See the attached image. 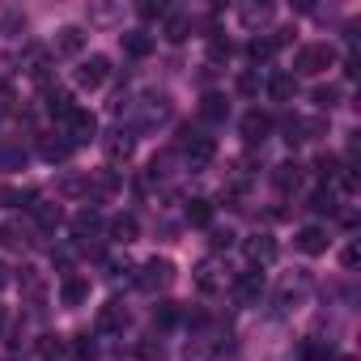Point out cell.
<instances>
[{
	"instance_id": "1",
	"label": "cell",
	"mask_w": 361,
	"mask_h": 361,
	"mask_svg": "<svg viewBox=\"0 0 361 361\" xmlns=\"http://www.w3.org/2000/svg\"><path fill=\"white\" fill-rule=\"evenodd\" d=\"M170 115H174V106H170L166 94H145L140 102H132V123L136 128H161V123H170Z\"/></svg>"
},
{
	"instance_id": "2",
	"label": "cell",
	"mask_w": 361,
	"mask_h": 361,
	"mask_svg": "<svg viewBox=\"0 0 361 361\" xmlns=\"http://www.w3.org/2000/svg\"><path fill=\"white\" fill-rule=\"evenodd\" d=\"M174 285V264L170 259H149V264H140V272H136V289L140 293H161V289H170Z\"/></svg>"
},
{
	"instance_id": "3",
	"label": "cell",
	"mask_w": 361,
	"mask_h": 361,
	"mask_svg": "<svg viewBox=\"0 0 361 361\" xmlns=\"http://www.w3.org/2000/svg\"><path fill=\"white\" fill-rule=\"evenodd\" d=\"M331 64H336V51H331L327 43H310V47H302L298 60H293V68H298L302 77H319V73H327Z\"/></svg>"
},
{
	"instance_id": "4",
	"label": "cell",
	"mask_w": 361,
	"mask_h": 361,
	"mask_svg": "<svg viewBox=\"0 0 361 361\" xmlns=\"http://www.w3.org/2000/svg\"><path fill=\"white\" fill-rule=\"evenodd\" d=\"M98 136V119H94V111H85V106H73V115L64 119V140L77 149V145H90Z\"/></svg>"
},
{
	"instance_id": "5",
	"label": "cell",
	"mask_w": 361,
	"mask_h": 361,
	"mask_svg": "<svg viewBox=\"0 0 361 361\" xmlns=\"http://www.w3.org/2000/svg\"><path fill=\"white\" fill-rule=\"evenodd\" d=\"M106 77H111V60H106V56H90V60H81V64L73 68L77 90H102Z\"/></svg>"
},
{
	"instance_id": "6",
	"label": "cell",
	"mask_w": 361,
	"mask_h": 361,
	"mask_svg": "<svg viewBox=\"0 0 361 361\" xmlns=\"http://www.w3.org/2000/svg\"><path fill=\"white\" fill-rule=\"evenodd\" d=\"M128 319H132V314H128V306L111 298L106 306H98V319H94V331H98V336H123V327H128Z\"/></svg>"
},
{
	"instance_id": "7",
	"label": "cell",
	"mask_w": 361,
	"mask_h": 361,
	"mask_svg": "<svg viewBox=\"0 0 361 361\" xmlns=\"http://www.w3.org/2000/svg\"><path fill=\"white\" fill-rule=\"evenodd\" d=\"M230 289H234L238 306H259V298H264V272H238L230 281Z\"/></svg>"
},
{
	"instance_id": "8",
	"label": "cell",
	"mask_w": 361,
	"mask_h": 361,
	"mask_svg": "<svg viewBox=\"0 0 361 361\" xmlns=\"http://www.w3.org/2000/svg\"><path fill=\"white\" fill-rule=\"evenodd\" d=\"M183 157H188L192 170H204V166L217 157V140H213V136H188V140H183Z\"/></svg>"
},
{
	"instance_id": "9",
	"label": "cell",
	"mask_w": 361,
	"mask_h": 361,
	"mask_svg": "<svg viewBox=\"0 0 361 361\" xmlns=\"http://www.w3.org/2000/svg\"><path fill=\"white\" fill-rule=\"evenodd\" d=\"M238 132H243V140H247V145H264V140L272 136V119H268L264 111H247V115H243V123H238Z\"/></svg>"
},
{
	"instance_id": "10",
	"label": "cell",
	"mask_w": 361,
	"mask_h": 361,
	"mask_svg": "<svg viewBox=\"0 0 361 361\" xmlns=\"http://www.w3.org/2000/svg\"><path fill=\"white\" fill-rule=\"evenodd\" d=\"M102 153H106V161H111V166H119V161H128V157L136 153V136L119 128V132H111V136L102 140Z\"/></svg>"
},
{
	"instance_id": "11",
	"label": "cell",
	"mask_w": 361,
	"mask_h": 361,
	"mask_svg": "<svg viewBox=\"0 0 361 361\" xmlns=\"http://www.w3.org/2000/svg\"><path fill=\"white\" fill-rule=\"evenodd\" d=\"M196 285H200L204 293H221V289L230 285V276L221 272L217 259H200V264H196Z\"/></svg>"
},
{
	"instance_id": "12",
	"label": "cell",
	"mask_w": 361,
	"mask_h": 361,
	"mask_svg": "<svg viewBox=\"0 0 361 361\" xmlns=\"http://www.w3.org/2000/svg\"><path fill=\"white\" fill-rule=\"evenodd\" d=\"M30 213H35V226H39L43 234H56V230L64 226V209H60V204H51V200H35V204H30Z\"/></svg>"
},
{
	"instance_id": "13",
	"label": "cell",
	"mask_w": 361,
	"mask_h": 361,
	"mask_svg": "<svg viewBox=\"0 0 361 361\" xmlns=\"http://www.w3.org/2000/svg\"><path fill=\"white\" fill-rule=\"evenodd\" d=\"M293 243H298V251H302V255H323L331 238H327V230H323V226H302V230L293 234Z\"/></svg>"
},
{
	"instance_id": "14",
	"label": "cell",
	"mask_w": 361,
	"mask_h": 361,
	"mask_svg": "<svg viewBox=\"0 0 361 361\" xmlns=\"http://www.w3.org/2000/svg\"><path fill=\"white\" fill-rule=\"evenodd\" d=\"M81 47H85V30L81 26H60L56 30V43H51L56 56H81Z\"/></svg>"
},
{
	"instance_id": "15",
	"label": "cell",
	"mask_w": 361,
	"mask_h": 361,
	"mask_svg": "<svg viewBox=\"0 0 361 361\" xmlns=\"http://www.w3.org/2000/svg\"><path fill=\"white\" fill-rule=\"evenodd\" d=\"M39 157L51 161V166H56V161H68V157H73V145H68L64 136L47 132V136H39Z\"/></svg>"
},
{
	"instance_id": "16",
	"label": "cell",
	"mask_w": 361,
	"mask_h": 361,
	"mask_svg": "<svg viewBox=\"0 0 361 361\" xmlns=\"http://www.w3.org/2000/svg\"><path fill=\"white\" fill-rule=\"evenodd\" d=\"M85 298H90V281L77 276V272H64V281H60V302H64V306H81Z\"/></svg>"
},
{
	"instance_id": "17",
	"label": "cell",
	"mask_w": 361,
	"mask_h": 361,
	"mask_svg": "<svg viewBox=\"0 0 361 361\" xmlns=\"http://www.w3.org/2000/svg\"><path fill=\"white\" fill-rule=\"evenodd\" d=\"M298 94V77L293 73H268V98L272 102H293Z\"/></svg>"
},
{
	"instance_id": "18",
	"label": "cell",
	"mask_w": 361,
	"mask_h": 361,
	"mask_svg": "<svg viewBox=\"0 0 361 361\" xmlns=\"http://www.w3.org/2000/svg\"><path fill=\"white\" fill-rule=\"evenodd\" d=\"M106 234H111L115 243H123V247H128V243H136V234H140V221H136L132 213H119V217H111V221H106Z\"/></svg>"
},
{
	"instance_id": "19",
	"label": "cell",
	"mask_w": 361,
	"mask_h": 361,
	"mask_svg": "<svg viewBox=\"0 0 361 361\" xmlns=\"http://www.w3.org/2000/svg\"><path fill=\"white\" fill-rule=\"evenodd\" d=\"M18 285H22V293H26V302H35V306H39V302L47 298V281H43V272H39V268H30V264L22 268V276H18Z\"/></svg>"
},
{
	"instance_id": "20",
	"label": "cell",
	"mask_w": 361,
	"mask_h": 361,
	"mask_svg": "<svg viewBox=\"0 0 361 361\" xmlns=\"http://www.w3.org/2000/svg\"><path fill=\"white\" fill-rule=\"evenodd\" d=\"M272 5H268V0H264V5H255V0H251V5H238V22L247 26V30H259V26H268L272 22Z\"/></svg>"
},
{
	"instance_id": "21",
	"label": "cell",
	"mask_w": 361,
	"mask_h": 361,
	"mask_svg": "<svg viewBox=\"0 0 361 361\" xmlns=\"http://www.w3.org/2000/svg\"><path fill=\"white\" fill-rule=\"evenodd\" d=\"M90 196H94V200H111V196H119V174H115V170H98V174H90Z\"/></svg>"
},
{
	"instance_id": "22",
	"label": "cell",
	"mask_w": 361,
	"mask_h": 361,
	"mask_svg": "<svg viewBox=\"0 0 361 361\" xmlns=\"http://www.w3.org/2000/svg\"><path fill=\"white\" fill-rule=\"evenodd\" d=\"M247 259H251L255 268L272 264V259H276V243H272L268 234H255V238H247Z\"/></svg>"
},
{
	"instance_id": "23",
	"label": "cell",
	"mask_w": 361,
	"mask_h": 361,
	"mask_svg": "<svg viewBox=\"0 0 361 361\" xmlns=\"http://www.w3.org/2000/svg\"><path fill=\"white\" fill-rule=\"evenodd\" d=\"M98 230H102V217H98V209H81V213L73 217V234H77L81 243H90Z\"/></svg>"
},
{
	"instance_id": "24",
	"label": "cell",
	"mask_w": 361,
	"mask_h": 361,
	"mask_svg": "<svg viewBox=\"0 0 361 361\" xmlns=\"http://www.w3.org/2000/svg\"><path fill=\"white\" fill-rule=\"evenodd\" d=\"M123 39V51L132 56V60H145L149 51H153V39L145 35V30H128V35H119Z\"/></svg>"
},
{
	"instance_id": "25",
	"label": "cell",
	"mask_w": 361,
	"mask_h": 361,
	"mask_svg": "<svg viewBox=\"0 0 361 361\" xmlns=\"http://www.w3.org/2000/svg\"><path fill=\"white\" fill-rule=\"evenodd\" d=\"M123 5H90V26H119Z\"/></svg>"
},
{
	"instance_id": "26",
	"label": "cell",
	"mask_w": 361,
	"mask_h": 361,
	"mask_svg": "<svg viewBox=\"0 0 361 361\" xmlns=\"http://www.w3.org/2000/svg\"><path fill=\"white\" fill-rule=\"evenodd\" d=\"M230 115V102L221 98V94H204V102H200V119H209V123H221Z\"/></svg>"
},
{
	"instance_id": "27",
	"label": "cell",
	"mask_w": 361,
	"mask_h": 361,
	"mask_svg": "<svg viewBox=\"0 0 361 361\" xmlns=\"http://www.w3.org/2000/svg\"><path fill=\"white\" fill-rule=\"evenodd\" d=\"M192 35V18L188 13H170L166 18V43H183Z\"/></svg>"
},
{
	"instance_id": "28",
	"label": "cell",
	"mask_w": 361,
	"mask_h": 361,
	"mask_svg": "<svg viewBox=\"0 0 361 361\" xmlns=\"http://www.w3.org/2000/svg\"><path fill=\"white\" fill-rule=\"evenodd\" d=\"M298 178H302V166H298V161H281V166L272 170V183H276L281 192H289V188H298Z\"/></svg>"
},
{
	"instance_id": "29",
	"label": "cell",
	"mask_w": 361,
	"mask_h": 361,
	"mask_svg": "<svg viewBox=\"0 0 361 361\" xmlns=\"http://www.w3.org/2000/svg\"><path fill=\"white\" fill-rule=\"evenodd\" d=\"M47 115L64 123V119L73 115V94H64V90H51V94H47Z\"/></svg>"
},
{
	"instance_id": "30",
	"label": "cell",
	"mask_w": 361,
	"mask_h": 361,
	"mask_svg": "<svg viewBox=\"0 0 361 361\" xmlns=\"http://www.w3.org/2000/svg\"><path fill=\"white\" fill-rule=\"evenodd\" d=\"M136 361H166V344L157 336H140L136 340Z\"/></svg>"
},
{
	"instance_id": "31",
	"label": "cell",
	"mask_w": 361,
	"mask_h": 361,
	"mask_svg": "<svg viewBox=\"0 0 361 361\" xmlns=\"http://www.w3.org/2000/svg\"><path fill=\"white\" fill-rule=\"evenodd\" d=\"M22 166H26V149L18 140L0 145V170H22Z\"/></svg>"
},
{
	"instance_id": "32",
	"label": "cell",
	"mask_w": 361,
	"mask_h": 361,
	"mask_svg": "<svg viewBox=\"0 0 361 361\" xmlns=\"http://www.w3.org/2000/svg\"><path fill=\"white\" fill-rule=\"evenodd\" d=\"M310 209H314V213H336V192H331V183H323V188L310 192Z\"/></svg>"
},
{
	"instance_id": "33",
	"label": "cell",
	"mask_w": 361,
	"mask_h": 361,
	"mask_svg": "<svg viewBox=\"0 0 361 361\" xmlns=\"http://www.w3.org/2000/svg\"><path fill=\"white\" fill-rule=\"evenodd\" d=\"M0 247H5V251H22V247H26V234H22V226H13V221H5V226H0Z\"/></svg>"
},
{
	"instance_id": "34",
	"label": "cell",
	"mask_w": 361,
	"mask_h": 361,
	"mask_svg": "<svg viewBox=\"0 0 361 361\" xmlns=\"http://www.w3.org/2000/svg\"><path fill=\"white\" fill-rule=\"evenodd\" d=\"M60 196H90V174H68V178H60Z\"/></svg>"
},
{
	"instance_id": "35",
	"label": "cell",
	"mask_w": 361,
	"mask_h": 361,
	"mask_svg": "<svg viewBox=\"0 0 361 361\" xmlns=\"http://www.w3.org/2000/svg\"><path fill=\"white\" fill-rule=\"evenodd\" d=\"M188 221H192V226H209V221H213V204L200 200V196L188 200Z\"/></svg>"
},
{
	"instance_id": "36",
	"label": "cell",
	"mask_w": 361,
	"mask_h": 361,
	"mask_svg": "<svg viewBox=\"0 0 361 361\" xmlns=\"http://www.w3.org/2000/svg\"><path fill=\"white\" fill-rule=\"evenodd\" d=\"M0 204H9V209L35 204V192H30V188H0Z\"/></svg>"
},
{
	"instance_id": "37",
	"label": "cell",
	"mask_w": 361,
	"mask_h": 361,
	"mask_svg": "<svg viewBox=\"0 0 361 361\" xmlns=\"http://www.w3.org/2000/svg\"><path fill=\"white\" fill-rule=\"evenodd\" d=\"M272 39H251V47H247V60L251 64H264V60H272Z\"/></svg>"
},
{
	"instance_id": "38",
	"label": "cell",
	"mask_w": 361,
	"mask_h": 361,
	"mask_svg": "<svg viewBox=\"0 0 361 361\" xmlns=\"http://www.w3.org/2000/svg\"><path fill=\"white\" fill-rule=\"evenodd\" d=\"M153 323H157V327L178 323V306H174V302H157V306H153Z\"/></svg>"
},
{
	"instance_id": "39",
	"label": "cell",
	"mask_w": 361,
	"mask_h": 361,
	"mask_svg": "<svg viewBox=\"0 0 361 361\" xmlns=\"http://www.w3.org/2000/svg\"><path fill=\"white\" fill-rule=\"evenodd\" d=\"M336 98H340V90H336V85H319V90H314V106H319V111H331V106H336Z\"/></svg>"
},
{
	"instance_id": "40",
	"label": "cell",
	"mask_w": 361,
	"mask_h": 361,
	"mask_svg": "<svg viewBox=\"0 0 361 361\" xmlns=\"http://www.w3.org/2000/svg\"><path fill=\"white\" fill-rule=\"evenodd\" d=\"M13 106H18L13 85H0V119H9V115H13Z\"/></svg>"
},
{
	"instance_id": "41",
	"label": "cell",
	"mask_w": 361,
	"mask_h": 361,
	"mask_svg": "<svg viewBox=\"0 0 361 361\" xmlns=\"http://www.w3.org/2000/svg\"><path fill=\"white\" fill-rule=\"evenodd\" d=\"M77 357H81V361H94V357H98V344H94L90 336H77Z\"/></svg>"
},
{
	"instance_id": "42",
	"label": "cell",
	"mask_w": 361,
	"mask_h": 361,
	"mask_svg": "<svg viewBox=\"0 0 361 361\" xmlns=\"http://www.w3.org/2000/svg\"><path fill=\"white\" fill-rule=\"evenodd\" d=\"M140 18H170V9L161 5V0H157V5L149 0V5H140Z\"/></svg>"
},
{
	"instance_id": "43",
	"label": "cell",
	"mask_w": 361,
	"mask_h": 361,
	"mask_svg": "<svg viewBox=\"0 0 361 361\" xmlns=\"http://www.w3.org/2000/svg\"><path fill=\"white\" fill-rule=\"evenodd\" d=\"M106 272H111V281H119V276H128V272H132V264H128V259H111V264H106Z\"/></svg>"
},
{
	"instance_id": "44",
	"label": "cell",
	"mask_w": 361,
	"mask_h": 361,
	"mask_svg": "<svg viewBox=\"0 0 361 361\" xmlns=\"http://www.w3.org/2000/svg\"><path fill=\"white\" fill-rule=\"evenodd\" d=\"M238 90H243V94H255V90H259L255 73H243V77H238Z\"/></svg>"
},
{
	"instance_id": "45",
	"label": "cell",
	"mask_w": 361,
	"mask_h": 361,
	"mask_svg": "<svg viewBox=\"0 0 361 361\" xmlns=\"http://www.w3.org/2000/svg\"><path fill=\"white\" fill-rule=\"evenodd\" d=\"M230 243H234V234H230V230H226V234H221V230H217V234H213V247H217V251H221V247H226V251H230Z\"/></svg>"
},
{
	"instance_id": "46",
	"label": "cell",
	"mask_w": 361,
	"mask_h": 361,
	"mask_svg": "<svg viewBox=\"0 0 361 361\" xmlns=\"http://www.w3.org/2000/svg\"><path fill=\"white\" fill-rule=\"evenodd\" d=\"M209 51H213V60H221V56H230V43H221V39H213V47H209Z\"/></svg>"
},
{
	"instance_id": "47",
	"label": "cell",
	"mask_w": 361,
	"mask_h": 361,
	"mask_svg": "<svg viewBox=\"0 0 361 361\" xmlns=\"http://www.w3.org/2000/svg\"><path fill=\"white\" fill-rule=\"evenodd\" d=\"M357 259H361V251H357V247H348V251H344V268H357Z\"/></svg>"
},
{
	"instance_id": "48",
	"label": "cell",
	"mask_w": 361,
	"mask_h": 361,
	"mask_svg": "<svg viewBox=\"0 0 361 361\" xmlns=\"http://www.w3.org/2000/svg\"><path fill=\"white\" fill-rule=\"evenodd\" d=\"M5 285H9V268H5V264H0V289H5Z\"/></svg>"
}]
</instances>
